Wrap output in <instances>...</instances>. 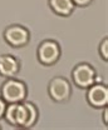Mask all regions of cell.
Here are the masks:
<instances>
[{"label": "cell", "mask_w": 108, "mask_h": 130, "mask_svg": "<svg viewBox=\"0 0 108 130\" xmlns=\"http://www.w3.org/2000/svg\"><path fill=\"white\" fill-rule=\"evenodd\" d=\"M48 5L55 15L63 18L70 16L76 9L72 0H48Z\"/></svg>", "instance_id": "cell-9"}, {"label": "cell", "mask_w": 108, "mask_h": 130, "mask_svg": "<svg viewBox=\"0 0 108 130\" xmlns=\"http://www.w3.org/2000/svg\"><path fill=\"white\" fill-rule=\"evenodd\" d=\"M0 130H1V126H0Z\"/></svg>", "instance_id": "cell-14"}, {"label": "cell", "mask_w": 108, "mask_h": 130, "mask_svg": "<svg viewBox=\"0 0 108 130\" xmlns=\"http://www.w3.org/2000/svg\"><path fill=\"white\" fill-rule=\"evenodd\" d=\"M62 58V46L54 39L43 40L37 49V59L44 66H53Z\"/></svg>", "instance_id": "cell-3"}, {"label": "cell", "mask_w": 108, "mask_h": 130, "mask_svg": "<svg viewBox=\"0 0 108 130\" xmlns=\"http://www.w3.org/2000/svg\"><path fill=\"white\" fill-rule=\"evenodd\" d=\"M39 109L31 101H21L16 104H8L4 119L8 124L20 128V129H30L37 125L39 120Z\"/></svg>", "instance_id": "cell-1"}, {"label": "cell", "mask_w": 108, "mask_h": 130, "mask_svg": "<svg viewBox=\"0 0 108 130\" xmlns=\"http://www.w3.org/2000/svg\"><path fill=\"white\" fill-rule=\"evenodd\" d=\"M73 4L76 5V8H86V6H89L93 3V0H72Z\"/></svg>", "instance_id": "cell-11"}, {"label": "cell", "mask_w": 108, "mask_h": 130, "mask_svg": "<svg viewBox=\"0 0 108 130\" xmlns=\"http://www.w3.org/2000/svg\"><path fill=\"white\" fill-rule=\"evenodd\" d=\"M6 103L4 101V99L0 96V119L4 118V113H5V109H6Z\"/></svg>", "instance_id": "cell-12"}, {"label": "cell", "mask_w": 108, "mask_h": 130, "mask_svg": "<svg viewBox=\"0 0 108 130\" xmlns=\"http://www.w3.org/2000/svg\"><path fill=\"white\" fill-rule=\"evenodd\" d=\"M102 120L104 126H108V105L103 108V113H102Z\"/></svg>", "instance_id": "cell-13"}, {"label": "cell", "mask_w": 108, "mask_h": 130, "mask_svg": "<svg viewBox=\"0 0 108 130\" xmlns=\"http://www.w3.org/2000/svg\"><path fill=\"white\" fill-rule=\"evenodd\" d=\"M21 70V61L11 54L0 55V76L3 78H16Z\"/></svg>", "instance_id": "cell-8"}, {"label": "cell", "mask_w": 108, "mask_h": 130, "mask_svg": "<svg viewBox=\"0 0 108 130\" xmlns=\"http://www.w3.org/2000/svg\"><path fill=\"white\" fill-rule=\"evenodd\" d=\"M87 101L95 109H103L108 105V86L102 81H95L87 89Z\"/></svg>", "instance_id": "cell-7"}, {"label": "cell", "mask_w": 108, "mask_h": 130, "mask_svg": "<svg viewBox=\"0 0 108 130\" xmlns=\"http://www.w3.org/2000/svg\"><path fill=\"white\" fill-rule=\"evenodd\" d=\"M30 30L20 24H11L6 26L3 31L4 41L11 48H25L30 41Z\"/></svg>", "instance_id": "cell-5"}, {"label": "cell", "mask_w": 108, "mask_h": 130, "mask_svg": "<svg viewBox=\"0 0 108 130\" xmlns=\"http://www.w3.org/2000/svg\"><path fill=\"white\" fill-rule=\"evenodd\" d=\"M73 94L72 84L64 76H54L49 80L48 84V95L49 98L57 103V104H64L67 103Z\"/></svg>", "instance_id": "cell-4"}, {"label": "cell", "mask_w": 108, "mask_h": 130, "mask_svg": "<svg viewBox=\"0 0 108 130\" xmlns=\"http://www.w3.org/2000/svg\"><path fill=\"white\" fill-rule=\"evenodd\" d=\"M0 96L6 104L21 103L28 98V85L16 78H8L0 86Z\"/></svg>", "instance_id": "cell-2"}, {"label": "cell", "mask_w": 108, "mask_h": 130, "mask_svg": "<svg viewBox=\"0 0 108 130\" xmlns=\"http://www.w3.org/2000/svg\"><path fill=\"white\" fill-rule=\"evenodd\" d=\"M72 81L79 89H88L95 81H101V78L91 64L79 63L72 69Z\"/></svg>", "instance_id": "cell-6"}, {"label": "cell", "mask_w": 108, "mask_h": 130, "mask_svg": "<svg viewBox=\"0 0 108 130\" xmlns=\"http://www.w3.org/2000/svg\"><path fill=\"white\" fill-rule=\"evenodd\" d=\"M98 53L101 59H103L104 61H108V38L104 36L101 43H99V48H98Z\"/></svg>", "instance_id": "cell-10"}]
</instances>
